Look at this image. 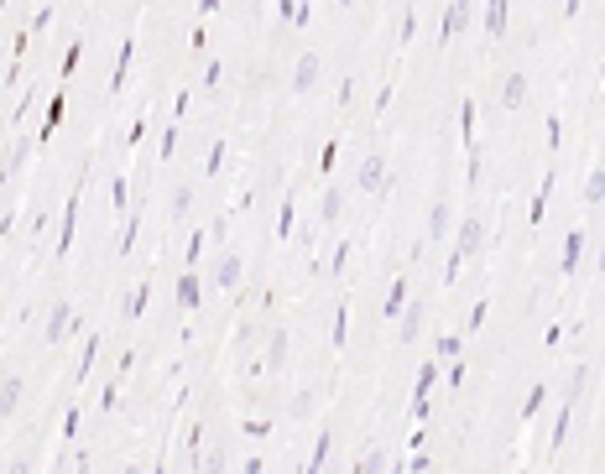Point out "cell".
<instances>
[{"label": "cell", "instance_id": "cell-1", "mask_svg": "<svg viewBox=\"0 0 605 474\" xmlns=\"http://www.w3.org/2000/svg\"><path fill=\"white\" fill-rule=\"evenodd\" d=\"M360 188H366V193H387L391 188V172H387V162H381V157H366V167H360Z\"/></svg>", "mask_w": 605, "mask_h": 474}, {"label": "cell", "instance_id": "cell-2", "mask_svg": "<svg viewBox=\"0 0 605 474\" xmlns=\"http://www.w3.org/2000/svg\"><path fill=\"white\" fill-rule=\"evenodd\" d=\"M313 79H318V58L308 52L298 68H292V89H298V94H308V89H313Z\"/></svg>", "mask_w": 605, "mask_h": 474}, {"label": "cell", "instance_id": "cell-3", "mask_svg": "<svg viewBox=\"0 0 605 474\" xmlns=\"http://www.w3.org/2000/svg\"><path fill=\"white\" fill-rule=\"evenodd\" d=\"M522 99H527V79H522V73H511V79H501V105H506V109H516Z\"/></svg>", "mask_w": 605, "mask_h": 474}, {"label": "cell", "instance_id": "cell-4", "mask_svg": "<svg viewBox=\"0 0 605 474\" xmlns=\"http://www.w3.org/2000/svg\"><path fill=\"white\" fill-rule=\"evenodd\" d=\"M480 250V219H465L459 224V256H475Z\"/></svg>", "mask_w": 605, "mask_h": 474}, {"label": "cell", "instance_id": "cell-5", "mask_svg": "<svg viewBox=\"0 0 605 474\" xmlns=\"http://www.w3.org/2000/svg\"><path fill=\"white\" fill-rule=\"evenodd\" d=\"M417 328H423V303H412V307H407V313H402V344H412V339H417Z\"/></svg>", "mask_w": 605, "mask_h": 474}, {"label": "cell", "instance_id": "cell-6", "mask_svg": "<svg viewBox=\"0 0 605 474\" xmlns=\"http://www.w3.org/2000/svg\"><path fill=\"white\" fill-rule=\"evenodd\" d=\"M63 328H68V303H58V307H52V318H47V344H58V339H68Z\"/></svg>", "mask_w": 605, "mask_h": 474}, {"label": "cell", "instance_id": "cell-7", "mask_svg": "<svg viewBox=\"0 0 605 474\" xmlns=\"http://www.w3.org/2000/svg\"><path fill=\"white\" fill-rule=\"evenodd\" d=\"M465 21H470V0H454V10H449V21H444V37H454Z\"/></svg>", "mask_w": 605, "mask_h": 474}, {"label": "cell", "instance_id": "cell-8", "mask_svg": "<svg viewBox=\"0 0 605 474\" xmlns=\"http://www.w3.org/2000/svg\"><path fill=\"white\" fill-rule=\"evenodd\" d=\"M579 256H585V235H569V240H564V271H574Z\"/></svg>", "mask_w": 605, "mask_h": 474}, {"label": "cell", "instance_id": "cell-9", "mask_svg": "<svg viewBox=\"0 0 605 474\" xmlns=\"http://www.w3.org/2000/svg\"><path fill=\"white\" fill-rule=\"evenodd\" d=\"M282 360H287V334H271V344H267V365L277 370Z\"/></svg>", "mask_w": 605, "mask_h": 474}, {"label": "cell", "instance_id": "cell-10", "mask_svg": "<svg viewBox=\"0 0 605 474\" xmlns=\"http://www.w3.org/2000/svg\"><path fill=\"white\" fill-rule=\"evenodd\" d=\"M240 282V256H225L219 261V286H235Z\"/></svg>", "mask_w": 605, "mask_h": 474}, {"label": "cell", "instance_id": "cell-11", "mask_svg": "<svg viewBox=\"0 0 605 474\" xmlns=\"http://www.w3.org/2000/svg\"><path fill=\"white\" fill-rule=\"evenodd\" d=\"M486 26H491V37H501V31H506V0H491V16H486Z\"/></svg>", "mask_w": 605, "mask_h": 474}, {"label": "cell", "instance_id": "cell-12", "mask_svg": "<svg viewBox=\"0 0 605 474\" xmlns=\"http://www.w3.org/2000/svg\"><path fill=\"white\" fill-rule=\"evenodd\" d=\"M16 402H21V381L10 376L6 385H0V412H10V406H16Z\"/></svg>", "mask_w": 605, "mask_h": 474}, {"label": "cell", "instance_id": "cell-13", "mask_svg": "<svg viewBox=\"0 0 605 474\" xmlns=\"http://www.w3.org/2000/svg\"><path fill=\"white\" fill-rule=\"evenodd\" d=\"M444 229H449V208H444V204H438V208H433V219H428V235H433V240H438V235H444Z\"/></svg>", "mask_w": 605, "mask_h": 474}, {"label": "cell", "instance_id": "cell-14", "mask_svg": "<svg viewBox=\"0 0 605 474\" xmlns=\"http://www.w3.org/2000/svg\"><path fill=\"white\" fill-rule=\"evenodd\" d=\"M402 303H407V286L397 282V286H391V297H387V318H397V313H402Z\"/></svg>", "mask_w": 605, "mask_h": 474}, {"label": "cell", "instance_id": "cell-15", "mask_svg": "<svg viewBox=\"0 0 605 474\" xmlns=\"http://www.w3.org/2000/svg\"><path fill=\"white\" fill-rule=\"evenodd\" d=\"M585 198H590V204H600V198H605V172H595V178L585 183Z\"/></svg>", "mask_w": 605, "mask_h": 474}, {"label": "cell", "instance_id": "cell-16", "mask_svg": "<svg viewBox=\"0 0 605 474\" xmlns=\"http://www.w3.org/2000/svg\"><path fill=\"white\" fill-rule=\"evenodd\" d=\"M141 307H147V286H136V292H130V297H126V318H136V313H141Z\"/></svg>", "mask_w": 605, "mask_h": 474}, {"label": "cell", "instance_id": "cell-17", "mask_svg": "<svg viewBox=\"0 0 605 474\" xmlns=\"http://www.w3.org/2000/svg\"><path fill=\"white\" fill-rule=\"evenodd\" d=\"M178 297H183V307H193V303H199V282H193V277H183Z\"/></svg>", "mask_w": 605, "mask_h": 474}, {"label": "cell", "instance_id": "cell-18", "mask_svg": "<svg viewBox=\"0 0 605 474\" xmlns=\"http://www.w3.org/2000/svg\"><path fill=\"white\" fill-rule=\"evenodd\" d=\"M188 204H193V188H178V193H172V214H188Z\"/></svg>", "mask_w": 605, "mask_h": 474}, {"label": "cell", "instance_id": "cell-19", "mask_svg": "<svg viewBox=\"0 0 605 474\" xmlns=\"http://www.w3.org/2000/svg\"><path fill=\"white\" fill-rule=\"evenodd\" d=\"M339 204H345L339 193H324V208H318V219H334V214H339Z\"/></svg>", "mask_w": 605, "mask_h": 474}, {"label": "cell", "instance_id": "cell-20", "mask_svg": "<svg viewBox=\"0 0 605 474\" xmlns=\"http://www.w3.org/2000/svg\"><path fill=\"white\" fill-rule=\"evenodd\" d=\"M585 385H590V370L579 365V370H574V381H569V396H585Z\"/></svg>", "mask_w": 605, "mask_h": 474}, {"label": "cell", "instance_id": "cell-21", "mask_svg": "<svg viewBox=\"0 0 605 474\" xmlns=\"http://www.w3.org/2000/svg\"><path fill=\"white\" fill-rule=\"evenodd\" d=\"M27 151H31V146H27V141H21V146H16V151H10V157H6V172H16L21 162H27Z\"/></svg>", "mask_w": 605, "mask_h": 474}, {"label": "cell", "instance_id": "cell-22", "mask_svg": "<svg viewBox=\"0 0 605 474\" xmlns=\"http://www.w3.org/2000/svg\"><path fill=\"white\" fill-rule=\"evenodd\" d=\"M595 266H600V271H605V240H600V261H595Z\"/></svg>", "mask_w": 605, "mask_h": 474}, {"label": "cell", "instance_id": "cell-23", "mask_svg": "<svg viewBox=\"0 0 605 474\" xmlns=\"http://www.w3.org/2000/svg\"><path fill=\"white\" fill-rule=\"evenodd\" d=\"M339 6H350V0H339Z\"/></svg>", "mask_w": 605, "mask_h": 474}]
</instances>
